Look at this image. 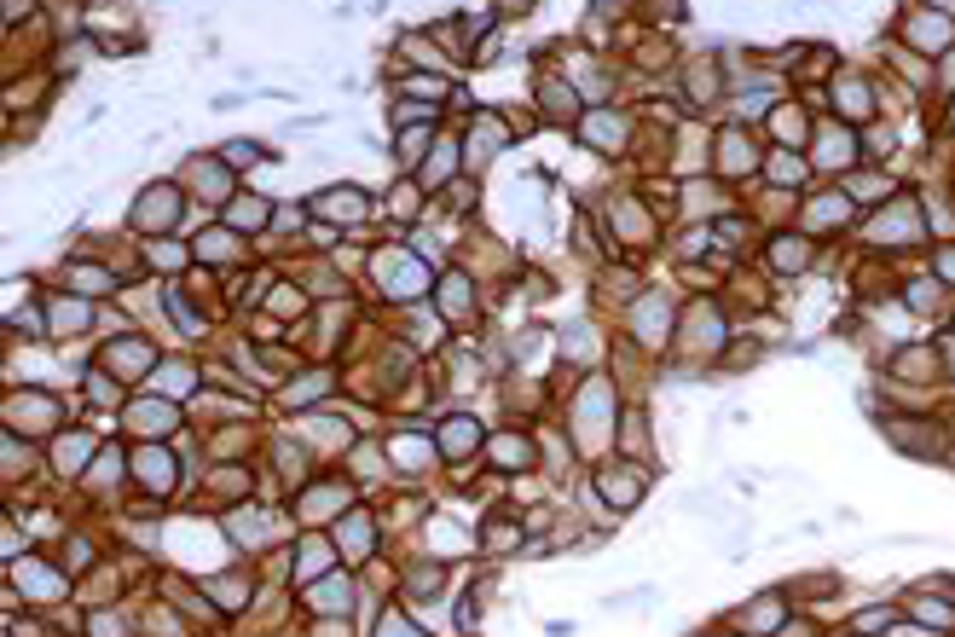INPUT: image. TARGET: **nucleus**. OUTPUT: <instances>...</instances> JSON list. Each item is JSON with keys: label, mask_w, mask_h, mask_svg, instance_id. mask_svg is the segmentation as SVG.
Listing matches in <instances>:
<instances>
[{"label": "nucleus", "mask_w": 955, "mask_h": 637, "mask_svg": "<svg viewBox=\"0 0 955 637\" xmlns=\"http://www.w3.org/2000/svg\"><path fill=\"white\" fill-rule=\"evenodd\" d=\"M869 238H880V244H892V238H921V209H915V203H892V209L869 226Z\"/></svg>", "instance_id": "1"}, {"label": "nucleus", "mask_w": 955, "mask_h": 637, "mask_svg": "<svg viewBox=\"0 0 955 637\" xmlns=\"http://www.w3.org/2000/svg\"><path fill=\"white\" fill-rule=\"evenodd\" d=\"M134 221L145 226V232H157V226H168L174 221V192L168 186H157V192H145V203L134 209Z\"/></svg>", "instance_id": "2"}, {"label": "nucleus", "mask_w": 955, "mask_h": 637, "mask_svg": "<svg viewBox=\"0 0 955 637\" xmlns=\"http://www.w3.org/2000/svg\"><path fill=\"white\" fill-rule=\"evenodd\" d=\"M950 35H955V29H950V18H944V12H921V18H915V35H909V41H915L921 53H938V47H944Z\"/></svg>", "instance_id": "3"}, {"label": "nucleus", "mask_w": 955, "mask_h": 637, "mask_svg": "<svg viewBox=\"0 0 955 637\" xmlns=\"http://www.w3.org/2000/svg\"><path fill=\"white\" fill-rule=\"evenodd\" d=\"M110 371H116V377H139V371H145V360H151V348H145V342H128V348H122V342H110Z\"/></svg>", "instance_id": "4"}, {"label": "nucleus", "mask_w": 955, "mask_h": 637, "mask_svg": "<svg viewBox=\"0 0 955 637\" xmlns=\"http://www.w3.org/2000/svg\"><path fill=\"white\" fill-rule=\"evenodd\" d=\"M319 209H325V215H336L342 226H354L359 215H365V197H359V192H330Z\"/></svg>", "instance_id": "5"}, {"label": "nucleus", "mask_w": 955, "mask_h": 637, "mask_svg": "<svg viewBox=\"0 0 955 637\" xmlns=\"http://www.w3.org/2000/svg\"><path fill=\"white\" fill-rule=\"evenodd\" d=\"M747 620H753V626H770V632H776V626H782V603H776V597H759V603H753V614H747Z\"/></svg>", "instance_id": "6"}, {"label": "nucleus", "mask_w": 955, "mask_h": 637, "mask_svg": "<svg viewBox=\"0 0 955 637\" xmlns=\"http://www.w3.org/2000/svg\"><path fill=\"white\" fill-rule=\"evenodd\" d=\"M805 244H799V238H782V244H776V261H782V273H799V267H805Z\"/></svg>", "instance_id": "7"}, {"label": "nucleus", "mask_w": 955, "mask_h": 637, "mask_svg": "<svg viewBox=\"0 0 955 637\" xmlns=\"http://www.w3.org/2000/svg\"><path fill=\"white\" fill-rule=\"evenodd\" d=\"M191 174H197V186H203V192L226 197V180H220V174H226V168H220V163H191Z\"/></svg>", "instance_id": "8"}, {"label": "nucleus", "mask_w": 955, "mask_h": 637, "mask_svg": "<svg viewBox=\"0 0 955 637\" xmlns=\"http://www.w3.org/2000/svg\"><path fill=\"white\" fill-rule=\"evenodd\" d=\"M365 539H371V522H365V516H359V522H348V527H342V545H348V551H354V556H365V551H371Z\"/></svg>", "instance_id": "9"}, {"label": "nucleus", "mask_w": 955, "mask_h": 637, "mask_svg": "<svg viewBox=\"0 0 955 637\" xmlns=\"http://www.w3.org/2000/svg\"><path fill=\"white\" fill-rule=\"evenodd\" d=\"M58 464H64V470H82V464H87V435H76V441L58 446Z\"/></svg>", "instance_id": "10"}, {"label": "nucleus", "mask_w": 955, "mask_h": 637, "mask_svg": "<svg viewBox=\"0 0 955 637\" xmlns=\"http://www.w3.org/2000/svg\"><path fill=\"white\" fill-rule=\"evenodd\" d=\"M435 551L458 556V551H464V533H458V527H452V522H435Z\"/></svg>", "instance_id": "11"}, {"label": "nucleus", "mask_w": 955, "mask_h": 637, "mask_svg": "<svg viewBox=\"0 0 955 637\" xmlns=\"http://www.w3.org/2000/svg\"><path fill=\"white\" fill-rule=\"evenodd\" d=\"M498 464H504V470H521V464H527V441H498Z\"/></svg>", "instance_id": "12"}, {"label": "nucleus", "mask_w": 955, "mask_h": 637, "mask_svg": "<svg viewBox=\"0 0 955 637\" xmlns=\"http://www.w3.org/2000/svg\"><path fill=\"white\" fill-rule=\"evenodd\" d=\"M267 221V203H238L232 209V226H261Z\"/></svg>", "instance_id": "13"}, {"label": "nucleus", "mask_w": 955, "mask_h": 637, "mask_svg": "<svg viewBox=\"0 0 955 637\" xmlns=\"http://www.w3.org/2000/svg\"><path fill=\"white\" fill-rule=\"evenodd\" d=\"M93 637H128V626L116 614H93Z\"/></svg>", "instance_id": "14"}, {"label": "nucleus", "mask_w": 955, "mask_h": 637, "mask_svg": "<svg viewBox=\"0 0 955 637\" xmlns=\"http://www.w3.org/2000/svg\"><path fill=\"white\" fill-rule=\"evenodd\" d=\"M776 180H782V186H799L805 174H799V163H793V157H776Z\"/></svg>", "instance_id": "15"}, {"label": "nucleus", "mask_w": 955, "mask_h": 637, "mask_svg": "<svg viewBox=\"0 0 955 637\" xmlns=\"http://www.w3.org/2000/svg\"><path fill=\"white\" fill-rule=\"evenodd\" d=\"M938 278H944V284H955V250L938 255Z\"/></svg>", "instance_id": "16"}, {"label": "nucleus", "mask_w": 955, "mask_h": 637, "mask_svg": "<svg viewBox=\"0 0 955 637\" xmlns=\"http://www.w3.org/2000/svg\"><path fill=\"white\" fill-rule=\"evenodd\" d=\"M950 371H955V342H950Z\"/></svg>", "instance_id": "17"}]
</instances>
